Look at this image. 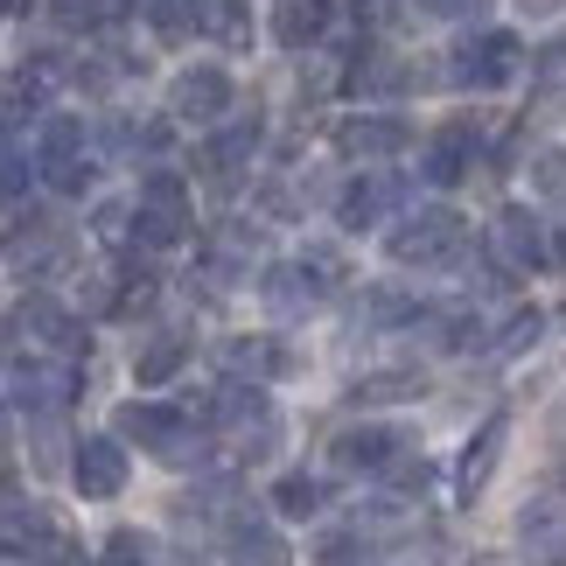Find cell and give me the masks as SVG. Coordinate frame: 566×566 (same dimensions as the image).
<instances>
[{"instance_id": "obj_10", "label": "cell", "mask_w": 566, "mask_h": 566, "mask_svg": "<svg viewBox=\"0 0 566 566\" xmlns=\"http://www.w3.org/2000/svg\"><path fill=\"white\" fill-rule=\"evenodd\" d=\"M168 113L189 119V126H217L231 113V71H217V63H189V71H176V84H168Z\"/></svg>"}, {"instance_id": "obj_16", "label": "cell", "mask_w": 566, "mask_h": 566, "mask_svg": "<svg viewBox=\"0 0 566 566\" xmlns=\"http://www.w3.org/2000/svg\"><path fill=\"white\" fill-rule=\"evenodd\" d=\"M0 553H14V559H56V553H63L56 511H42V504H8V511H0Z\"/></svg>"}, {"instance_id": "obj_17", "label": "cell", "mask_w": 566, "mask_h": 566, "mask_svg": "<svg viewBox=\"0 0 566 566\" xmlns=\"http://www.w3.org/2000/svg\"><path fill=\"white\" fill-rule=\"evenodd\" d=\"M8 391L29 420H56V412H71V399H77V371H63V364H21Z\"/></svg>"}, {"instance_id": "obj_21", "label": "cell", "mask_w": 566, "mask_h": 566, "mask_svg": "<svg viewBox=\"0 0 566 566\" xmlns=\"http://www.w3.org/2000/svg\"><path fill=\"white\" fill-rule=\"evenodd\" d=\"M224 364H231L238 378H252V385L294 378V371H301V357H294L287 336H231V343H224Z\"/></svg>"}, {"instance_id": "obj_9", "label": "cell", "mask_w": 566, "mask_h": 566, "mask_svg": "<svg viewBox=\"0 0 566 566\" xmlns=\"http://www.w3.org/2000/svg\"><path fill=\"white\" fill-rule=\"evenodd\" d=\"M0 252H8V266L21 280H56L63 266H71L77 245H71V231H63V224H50V217H21Z\"/></svg>"}, {"instance_id": "obj_22", "label": "cell", "mask_w": 566, "mask_h": 566, "mask_svg": "<svg viewBox=\"0 0 566 566\" xmlns=\"http://www.w3.org/2000/svg\"><path fill=\"white\" fill-rule=\"evenodd\" d=\"M336 29V0H273V42L280 50H315Z\"/></svg>"}, {"instance_id": "obj_3", "label": "cell", "mask_w": 566, "mask_h": 566, "mask_svg": "<svg viewBox=\"0 0 566 566\" xmlns=\"http://www.w3.org/2000/svg\"><path fill=\"white\" fill-rule=\"evenodd\" d=\"M469 245V224L454 217L448 203H427V210H412L406 224H391L385 238V252L399 259V266H454Z\"/></svg>"}, {"instance_id": "obj_34", "label": "cell", "mask_w": 566, "mask_h": 566, "mask_svg": "<svg viewBox=\"0 0 566 566\" xmlns=\"http://www.w3.org/2000/svg\"><path fill=\"white\" fill-rule=\"evenodd\" d=\"M98 566H155V553H147L140 532H113V538H105V553H98Z\"/></svg>"}, {"instance_id": "obj_36", "label": "cell", "mask_w": 566, "mask_h": 566, "mask_svg": "<svg viewBox=\"0 0 566 566\" xmlns=\"http://www.w3.org/2000/svg\"><path fill=\"white\" fill-rule=\"evenodd\" d=\"M538 182H546L553 196H566V155H546V161H538Z\"/></svg>"}, {"instance_id": "obj_25", "label": "cell", "mask_w": 566, "mask_h": 566, "mask_svg": "<svg viewBox=\"0 0 566 566\" xmlns=\"http://www.w3.org/2000/svg\"><path fill=\"white\" fill-rule=\"evenodd\" d=\"M496 454H504V420H490V427L462 448V469H454V496H462V504H475V496H483L490 469H496Z\"/></svg>"}, {"instance_id": "obj_33", "label": "cell", "mask_w": 566, "mask_h": 566, "mask_svg": "<svg viewBox=\"0 0 566 566\" xmlns=\"http://www.w3.org/2000/svg\"><path fill=\"white\" fill-rule=\"evenodd\" d=\"M364 553H371V546H364V538H357L350 525H343V532H322L315 566H364Z\"/></svg>"}, {"instance_id": "obj_27", "label": "cell", "mask_w": 566, "mask_h": 566, "mask_svg": "<svg viewBox=\"0 0 566 566\" xmlns=\"http://www.w3.org/2000/svg\"><path fill=\"white\" fill-rule=\"evenodd\" d=\"M182 364H189V336L161 329V336H147L140 350H134V378H140V385H168Z\"/></svg>"}, {"instance_id": "obj_41", "label": "cell", "mask_w": 566, "mask_h": 566, "mask_svg": "<svg viewBox=\"0 0 566 566\" xmlns=\"http://www.w3.org/2000/svg\"><path fill=\"white\" fill-rule=\"evenodd\" d=\"M559 420H566V412H559Z\"/></svg>"}, {"instance_id": "obj_8", "label": "cell", "mask_w": 566, "mask_h": 566, "mask_svg": "<svg viewBox=\"0 0 566 566\" xmlns=\"http://www.w3.org/2000/svg\"><path fill=\"white\" fill-rule=\"evenodd\" d=\"M92 134H84V119L71 113H56V119H42V134H35V176L50 182L56 196H84V182H92Z\"/></svg>"}, {"instance_id": "obj_30", "label": "cell", "mask_w": 566, "mask_h": 566, "mask_svg": "<svg viewBox=\"0 0 566 566\" xmlns=\"http://www.w3.org/2000/svg\"><path fill=\"white\" fill-rule=\"evenodd\" d=\"M322 504H329V490H322L315 475H280L273 483V511L280 517H315Z\"/></svg>"}, {"instance_id": "obj_29", "label": "cell", "mask_w": 566, "mask_h": 566, "mask_svg": "<svg viewBox=\"0 0 566 566\" xmlns=\"http://www.w3.org/2000/svg\"><path fill=\"white\" fill-rule=\"evenodd\" d=\"M420 315L427 308L406 287H364V322H371V329H412Z\"/></svg>"}, {"instance_id": "obj_2", "label": "cell", "mask_w": 566, "mask_h": 566, "mask_svg": "<svg viewBox=\"0 0 566 566\" xmlns=\"http://www.w3.org/2000/svg\"><path fill=\"white\" fill-rule=\"evenodd\" d=\"M210 427L224 433L238 454H252V462H259V454H273V441H280V406H273L252 378H231V385L210 399Z\"/></svg>"}, {"instance_id": "obj_32", "label": "cell", "mask_w": 566, "mask_h": 566, "mask_svg": "<svg viewBox=\"0 0 566 566\" xmlns=\"http://www.w3.org/2000/svg\"><path fill=\"white\" fill-rule=\"evenodd\" d=\"M113 14H119V0H56V21H63V29H84V35L105 29Z\"/></svg>"}, {"instance_id": "obj_35", "label": "cell", "mask_w": 566, "mask_h": 566, "mask_svg": "<svg viewBox=\"0 0 566 566\" xmlns=\"http://www.w3.org/2000/svg\"><path fill=\"white\" fill-rule=\"evenodd\" d=\"M538 77H546V84H566V35H553L546 50H538Z\"/></svg>"}, {"instance_id": "obj_37", "label": "cell", "mask_w": 566, "mask_h": 566, "mask_svg": "<svg viewBox=\"0 0 566 566\" xmlns=\"http://www.w3.org/2000/svg\"><path fill=\"white\" fill-rule=\"evenodd\" d=\"M412 8H420V14H475L483 0H412Z\"/></svg>"}, {"instance_id": "obj_38", "label": "cell", "mask_w": 566, "mask_h": 566, "mask_svg": "<svg viewBox=\"0 0 566 566\" xmlns=\"http://www.w3.org/2000/svg\"><path fill=\"white\" fill-rule=\"evenodd\" d=\"M525 14H553V8H566V0H517Z\"/></svg>"}, {"instance_id": "obj_23", "label": "cell", "mask_w": 566, "mask_h": 566, "mask_svg": "<svg viewBox=\"0 0 566 566\" xmlns=\"http://www.w3.org/2000/svg\"><path fill=\"white\" fill-rule=\"evenodd\" d=\"M391 203H399V176H357L336 196V224L343 231H371V224H385Z\"/></svg>"}, {"instance_id": "obj_14", "label": "cell", "mask_w": 566, "mask_h": 566, "mask_svg": "<svg viewBox=\"0 0 566 566\" xmlns=\"http://www.w3.org/2000/svg\"><path fill=\"white\" fill-rule=\"evenodd\" d=\"M71 475H77V496L105 504V496L126 490V448L113 441V433H84L77 454H71Z\"/></svg>"}, {"instance_id": "obj_1", "label": "cell", "mask_w": 566, "mask_h": 566, "mask_svg": "<svg viewBox=\"0 0 566 566\" xmlns=\"http://www.w3.org/2000/svg\"><path fill=\"white\" fill-rule=\"evenodd\" d=\"M259 287H266L273 315H308V308H322V301L343 287V252L336 245H308V252L280 259V266H266Z\"/></svg>"}, {"instance_id": "obj_31", "label": "cell", "mask_w": 566, "mask_h": 566, "mask_svg": "<svg viewBox=\"0 0 566 566\" xmlns=\"http://www.w3.org/2000/svg\"><path fill=\"white\" fill-rule=\"evenodd\" d=\"M538 336H546V315H538V308H517L504 329L490 336V357H517V350H532Z\"/></svg>"}, {"instance_id": "obj_13", "label": "cell", "mask_w": 566, "mask_h": 566, "mask_svg": "<svg viewBox=\"0 0 566 566\" xmlns=\"http://www.w3.org/2000/svg\"><path fill=\"white\" fill-rule=\"evenodd\" d=\"M84 301H92V315L105 322H134L155 308V273L147 266H113V273H98L92 287H84Z\"/></svg>"}, {"instance_id": "obj_5", "label": "cell", "mask_w": 566, "mask_h": 566, "mask_svg": "<svg viewBox=\"0 0 566 566\" xmlns=\"http://www.w3.org/2000/svg\"><path fill=\"white\" fill-rule=\"evenodd\" d=\"M448 71H454L462 92H504V84L525 71V42H517L511 29H475V35L454 42Z\"/></svg>"}, {"instance_id": "obj_26", "label": "cell", "mask_w": 566, "mask_h": 566, "mask_svg": "<svg viewBox=\"0 0 566 566\" xmlns=\"http://www.w3.org/2000/svg\"><path fill=\"white\" fill-rule=\"evenodd\" d=\"M196 29L224 50H245L252 42V0H196Z\"/></svg>"}, {"instance_id": "obj_19", "label": "cell", "mask_w": 566, "mask_h": 566, "mask_svg": "<svg viewBox=\"0 0 566 566\" xmlns=\"http://www.w3.org/2000/svg\"><path fill=\"white\" fill-rule=\"evenodd\" d=\"M336 147L357 155V161H385V155H399V147H412V126L399 113H357V119L336 126Z\"/></svg>"}, {"instance_id": "obj_40", "label": "cell", "mask_w": 566, "mask_h": 566, "mask_svg": "<svg viewBox=\"0 0 566 566\" xmlns=\"http://www.w3.org/2000/svg\"><path fill=\"white\" fill-rule=\"evenodd\" d=\"M0 14H14V0H0Z\"/></svg>"}, {"instance_id": "obj_20", "label": "cell", "mask_w": 566, "mask_h": 566, "mask_svg": "<svg viewBox=\"0 0 566 566\" xmlns=\"http://www.w3.org/2000/svg\"><path fill=\"white\" fill-rule=\"evenodd\" d=\"M224 559H231V566H294L287 538H280L266 517H245V511L224 517Z\"/></svg>"}, {"instance_id": "obj_18", "label": "cell", "mask_w": 566, "mask_h": 566, "mask_svg": "<svg viewBox=\"0 0 566 566\" xmlns=\"http://www.w3.org/2000/svg\"><path fill=\"white\" fill-rule=\"evenodd\" d=\"M475 140H483V134H475V119H448L441 134L427 140V155H420V176H427L433 189H454V182H462L469 168H475Z\"/></svg>"}, {"instance_id": "obj_4", "label": "cell", "mask_w": 566, "mask_h": 566, "mask_svg": "<svg viewBox=\"0 0 566 566\" xmlns=\"http://www.w3.org/2000/svg\"><path fill=\"white\" fill-rule=\"evenodd\" d=\"M182 238H189V189H182V176L155 168L134 196V245L140 252H176Z\"/></svg>"}, {"instance_id": "obj_7", "label": "cell", "mask_w": 566, "mask_h": 566, "mask_svg": "<svg viewBox=\"0 0 566 566\" xmlns=\"http://www.w3.org/2000/svg\"><path fill=\"white\" fill-rule=\"evenodd\" d=\"M490 259L504 273H538V266H559V252H553V224L538 210L525 203H504L490 217Z\"/></svg>"}, {"instance_id": "obj_24", "label": "cell", "mask_w": 566, "mask_h": 566, "mask_svg": "<svg viewBox=\"0 0 566 566\" xmlns=\"http://www.w3.org/2000/svg\"><path fill=\"white\" fill-rule=\"evenodd\" d=\"M252 155H259V113L252 119H231L224 134H210L203 168H210L217 182H231V176H245V168H252Z\"/></svg>"}, {"instance_id": "obj_12", "label": "cell", "mask_w": 566, "mask_h": 566, "mask_svg": "<svg viewBox=\"0 0 566 566\" xmlns=\"http://www.w3.org/2000/svg\"><path fill=\"white\" fill-rule=\"evenodd\" d=\"M399 454H406V433L399 427H343L336 441H329V462L343 475H385Z\"/></svg>"}, {"instance_id": "obj_6", "label": "cell", "mask_w": 566, "mask_h": 566, "mask_svg": "<svg viewBox=\"0 0 566 566\" xmlns=\"http://www.w3.org/2000/svg\"><path fill=\"white\" fill-rule=\"evenodd\" d=\"M113 427H119V441L161 454V462H176V469L203 454V441H196V427H189V412H176V406H140V399H126V406L113 412Z\"/></svg>"}, {"instance_id": "obj_15", "label": "cell", "mask_w": 566, "mask_h": 566, "mask_svg": "<svg viewBox=\"0 0 566 566\" xmlns=\"http://www.w3.org/2000/svg\"><path fill=\"white\" fill-rule=\"evenodd\" d=\"M21 329H29L42 350H56V357H92L84 315H71V308H63V301H50V294H29V301H21Z\"/></svg>"}, {"instance_id": "obj_28", "label": "cell", "mask_w": 566, "mask_h": 566, "mask_svg": "<svg viewBox=\"0 0 566 566\" xmlns=\"http://www.w3.org/2000/svg\"><path fill=\"white\" fill-rule=\"evenodd\" d=\"M420 391H427V371H412V364H399V371L357 378V385H350V406H399V399H420Z\"/></svg>"}, {"instance_id": "obj_39", "label": "cell", "mask_w": 566, "mask_h": 566, "mask_svg": "<svg viewBox=\"0 0 566 566\" xmlns=\"http://www.w3.org/2000/svg\"><path fill=\"white\" fill-rule=\"evenodd\" d=\"M0 433H8V399H0Z\"/></svg>"}, {"instance_id": "obj_11", "label": "cell", "mask_w": 566, "mask_h": 566, "mask_svg": "<svg viewBox=\"0 0 566 566\" xmlns=\"http://www.w3.org/2000/svg\"><path fill=\"white\" fill-rule=\"evenodd\" d=\"M517 559L525 566H566V496H532L517 511Z\"/></svg>"}]
</instances>
